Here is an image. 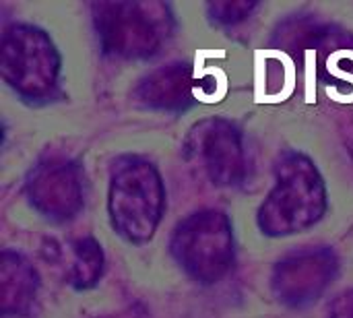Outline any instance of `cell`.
<instances>
[{"label":"cell","mask_w":353,"mask_h":318,"mask_svg":"<svg viewBox=\"0 0 353 318\" xmlns=\"http://www.w3.org/2000/svg\"><path fill=\"white\" fill-rule=\"evenodd\" d=\"M29 205L52 221H70L85 205V182L77 161L62 155L41 159L25 178Z\"/></svg>","instance_id":"obj_8"},{"label":"cell","mask_w":353,"mask_h":318,"mask_svg":"<svg viewBox=\"0 0 353 318\" xmlns=\"http://www.w3.org/2000/svg\"><path fill=\"white\" fill-rule=\"evenodd\" d=\"M72 263H70V286L77 290H91L97 286L103 273V250L101 244L91 238H79L72 242Z\"/></svg>","instance_id":"obj_11"},{"label":"cell","mask_w":353,"mask_h":318,"mask_svg":"<svg viewBox=\"0 0 353 318\" xmlns=\"http://www.w3.org/2000/svg\"><path fill=\"white\" fill-rule=\"evenodd\" d=\"M165 211V186L159 170L145 157L122 155L112 163L108 213L118 236L132 244L149 242Z\"/></svg>","instance_id":"obj_2"},{"label":"cell","mask_w":353,"mask_h":318,"mask_svg":"<svg viewBox=\"0 0 353 318\" xmlns=\"http://www.w3.org/2000/svg\"><path fill=\"white\" fill-rule=\"evenodd\" d=\"M93 25L108 56L143 60L159 52L172 31V12L163 2H97Z\"/></svg>","instance_id":"obj_3"},{"label":"cell","mask_w":353,"mask_h":318,"mask_svg":"<svg viewBox=\"0 0 353 318\" xmlns=\"http://www.w3.org/2000/svg\"><path fill=\"white\" fill-rule=\"evenodd\" d=\"M170 252L178 267L196 284L221 281L236 257L234 228L219 209H201L184 217L170 238Z\"/></svg>","instance_id":"obj_4"},{"label":"cell","mask_w":353,"mask_h":318,"mask_svg":"<svg viewBox=\"0 0 353 318\" xmlns=\"http://www.w3.org/2000/svg\"><path fill=\"white\" fill-rule=\"evenodd\" d=\"M339 273V259L329 246H304L281 257L271 273V292L288 308L302 310L323 298Z\"/></svg>","instance_id":"obj_7"},{"label":"cell","mask_w":353,"mask_h":318,"mask_svg":"<svg viewBox=\"0 0 353 318\" xmlns=\"http://www.w3.org/2000/svg\"><path fill=\"white\" fill-rule=\"evenodd\" d=\"M327 318H353V290H347L335 298L329 306Z\"/></svg>","instance_id":"obj_13"},{"label":"cell","mask_w":353,"mask_h":318,"mask_svg":"<svg viewBox=\"0 0 353 318\" xmlns=\"http://www.w3.org/2000/svg\"><path fill=\"white\" fill-rule=\"evenodd\" d=\"M0 74L23 99H46L58 85L60 54L43 29L12 25L2 33Z\"/></svg>","instance_id":"obj_5"},{"label":"cell","mask_w":353,"mask_h":318,"mask_svg":"<svg viewBox=\"0 0 353 318\" xmlns=\"http://www.w3.org/2000/svg\"><path fill=\"white\" fill-rule=\"evenodd\" d=\"M327 211V186L314 161L290 151L275 166V184L259 209L265 236L285 238L316 226Z\"/></svg>","instance_id":"obj_1"},{"label":"cell","mask_w":353,"mask_h":318,"mask_svg":"<svg viewBox=\"0 0 353 318\" xmlns=\"http://www.w3.org/2000/svg\"><path fill=\"white\" fill-rule=\"evenodd\" d=\"M39 290L35 267L17 250L0 255V312L2 317H23L31 310Z\"/></svg>","instance_id":"obj_10"},{"label":"cell","mask_w":353,"mask_h":318,"mask_svg":"<svg viewBox=\"0 0 353 318\" xmlns=\"http://www.w3.org/2000/svg\"><path fill=\"white\" fill-rule=\"evenodd\" d=\"M134 99L149 110H186L194 101V74L190 64L172 62L151 70L139 81Z\"/></svg>","instance_id":"obj_9"},{"label":"cell","mask_w":353,"mask_h":318,"mask_svg":"<svg viewBox=\"0 0 353 318\" xmlns=\"http://www.w3.org/2000/svg\"><path fill=\"white\" fill-rule=\"evenodd\" d=\"M186 159L215 186L242 184L248 172L246 147L240 128L225 118H205L184 141Z\"/></svg>","instance_id":"obj_6"},{"label":"cell","mask_w":353,"mask_h":318,"mask_svg":"<svg viewBox=\"0 0 353 318\" xmlns=\"http://www.w3.org/2000/svg\"><path fill=\"white\" fill-rule=\"evenodd\" d=\"M256 8V2H240V0H228V2H211L207 4L209 17L219 25H236L250 17V12Z\"/></svg>","instance_id":"obj_12"}]
</instances>
